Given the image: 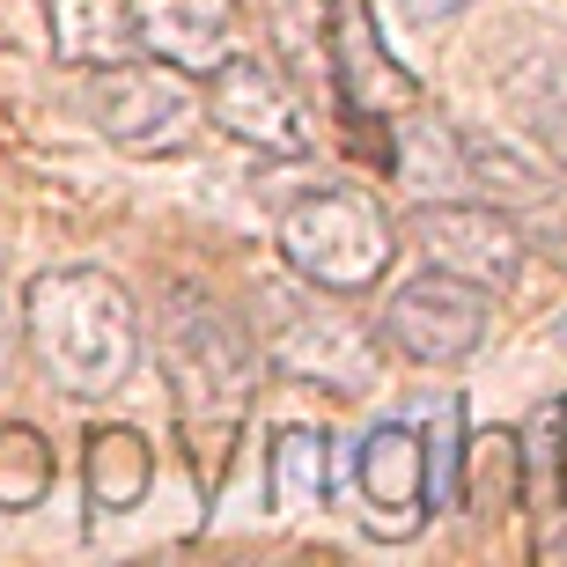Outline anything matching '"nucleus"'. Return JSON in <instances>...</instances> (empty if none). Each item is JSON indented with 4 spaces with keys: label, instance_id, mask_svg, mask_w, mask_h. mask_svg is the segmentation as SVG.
I'll list each match as a JSON object with an SVG mask.
<instances>
[{
    "label": "nucleus",
    "instance_id": "6e6552de",
    "mask_svg": "<svg viewBox=\"0 0 567 567\" xmlns=\"http://www.w3.org/2000/svg\"><path fill=\"white\" fill-rule=\"evenodd\" d=\"M413 229H421L427 266L464 274V280H480V288H508V280L524 274V258H530L524 221H508V207H494V199H464V192L427 199Z\"/></svg>",
    "mask_w": 567,
    "mask_h": 567
},
{
    "label": "nucleus",
    "instance_id": "dca6fc26",
    "mask_svg": "<svg viewBox=\"0 0 567 567\" xmlns=\"http://www.w3.org/2000/svg\"><path fill=\"white\" fill-rule=\"evenodd\" d=\"M457 508H472V516H502V508H524V450H516V435H508V427L464 435Z\"/></svg>",
    "mask_w": 567,
    "mask_h": 567
},
{
    "label": "nucleus",
    "instance_id": "5701e85b",
    "mask_svg": "<svg viewBox=\"0 0 567 567\" xmlns=\"http://www.w3.org/2000/svg\"><path fill=\"white\" fill-rule=\"evenodd\" d=\"M560 111H567V96H560ZM560 141H567V118H560Z\"/></svg>",
    "mask_w": 567,
    "mask_h": 567
},
{
    "label": "nucleus",
    "instance_id": "aec40b11",
    "mask_svg": "<svg viewBox=\"0 0 567 567\" xmlns=\"http://www.w3.org/2000/svg\"><path fill=\"white\" fill-rule=\"evenodd\" d=\"M399 8H405L413 22H442V16H464L472 0H399Z\"/></svg>",
    "mask_w": 567,
    "mask_h": 567
},
{
    "label": "nucleus",
    "instance_id": "20e7f679",
    "mask_svg": "<svg viewBox=\"0 0 567 567\" xmlns=\"http://www.w3.org/2000/svg\"><path fill=\"white\" fill-rule=\"evenodd\" d=\"M288 274H302L310 288H332V295H361L377 288L399 258V221L354 185H324V192H302L274 229Z\"/></svg>",
    "mask_w": 567,
    "mask_h": 567
},
{
    "label": "nucleus",
    "instance_id": "7ed1b4c3",
    "mask_svg": "<svg viewBox=\"0 0 567 567\" xmlns=\"http://www.w3.org/2000/svg\"><path fill=\"white\" fill-rule=\"evenodd\" d=\"M251 339H258V361H274L295 383H317V391H339V399L377 391V339H369V324L347 317L332 302V288H310L302 274L274 280L258 295Z\"/></svg>",
    "mask_w": 567,
    "mask_h": 567
},
{
    "label": "nucleus",
    "instance_id": "ddd939ff",
    "mask_svg": "<svg viewBox=\"0 0 567 567\" xmlns=\"http://www.w3.org/2000/svg\"><path fill=\"white\" fill-rule=\"evenodd\" d=\"M44 38L60 66H89V74L141 52L133 0H44Z\"/></svg>",
    "mask_w": 567,
    "mask_h": 567
},
{
    "label": "nucleus",
    "instance_id": "4468645a",
    "mask_svg": "<svg viewBox=\"0 0 567 567\" xmlns=\"http://www.w3.org/2000/svg\"><path fill=\"white\" fill-rule=\"evenodd\" d=\"M147 480H155V450H147L141 427H96L82 450V494L104 516H118V508H133L147 494Z\"/></svg>",
    "mask_w": 567,
    "mask_h": 567
},
{
    "label": "nucleus",
    "instance_id": "f3484780",
    "mask_svg": "<svg viewBox=\"0 0 567 567\" xmlns=\"http://www.w3.org/2000/svg\"><path fill=\"white\" fill-rule=\"evenodd\" d=\"M52 494V442L38 427H0V508H38Z\"/></svg>",
    "mask_w": 567,
    "mask_h": 567
},
{
    "label": "nucleus",
    "instance_id": "412c9836",
    "mask_svg": "<svg viewBox=\"0 0 567 567\" xmlns=\"http://www.w3.org/2000/svg\"><path fill=\"white\" fill-rule=\"evenodd\" d=\"M16 361V302H8V280H0V377Z\"/></svg>",
    "mask_w": 567,
    "mask_h": 567
},
{
    "label": "nucleus",
    "instance_id": "9b49d317",
    "mask_svg": "<svg viewBox=\"0 0 567 567\" xmlns=\"http://www.w3.org/2000/svg\"><path fill=\"white\" fill-rule=\"evenodd\" d=\"M133 30H141L147 60L207 74V66H221L236 52L244 0H133Z\"/></svg>",
    "mask_w": 567,
    "mask_h": 567
},
{
    "label": "nucleus",
    "instance_id": "2eb2a0df",
    "mask_svg": "<svg viewBox=\"0 0 567 567\" xmlns=\"http://www.w3.org/2000/svg\"><path fill=\"white\" fill-rule=\"evenodd\" d=\"M339 464L324 427H280L274 435V516H310L332 502Z\"/></svg>",
    "mask_w": 567,
    "mask_h": 567
},
{
    "label": "nucleus",
    "instance_id": "1a4fd4ad",
    "mask_svg": "<svg viewBox=\"0 0 567 567\" xmlns=\"http://www.w3.org/2000/svg\"><path fill=\"white\" fill-rule=\"evenodd\" d=\"M324 74H332V89L347 96V111H354V118H377V126H391L399 111L421 104V82L391 60L369 0H332V22H324Z\"/></svg>",
    "mask_w": 567,
    "mask_h": 567
},
{
    "label": "nucleus",
    "instance_id": "f257e3e1",
    "mask_svg": "<svg viewBox=\"0 0 567 567\" xmlns=\"http://www.w3.org/2000/svg\"><path fill=\"white\" fill-rule=\"evenodd\" d=\"M22 339L74 405H104L141 361V302L104 266H52L22 288Z\"/></svg>",
    "mask_w": 567,
    "mask_h": 567
},
{
    "label": "nucleus",
    "instance_id": "423d86ee",
    "mask_svg": "<svg viewBox=\"0 0 567 567\" xmlns=\"http://www.w3.org/2000/svg\"><path fill=\"white\" fill-rule=\"evenodd\" d=\"M486 324H494V288L464 274H413L391 302H383V339L399 347L405 361H421V369H457L486 347Z\"/></svg>",
    "mask_w": 567,
    "mask_h": 567
},
{
    "label": "nucleus",
    "instance_id": "4be33fe9",
    "mask_svg": "<svg viewBox=\"0 0 567 567\" xmlns=\"http://www.w3.org/2000/svg\"><path fill=\"white\" fill-rule=\"evenodd\" d=\"M553 347H567V310H560V317H553Z\"/></svg>",
    "mask_w": 567,
    "mask_h": 567
},
{
    "label": "nucleus",
    "instance_id": "0eeeda50",
    "mask_svg": "<svg viewBox=\"0 0 567 567\" xmlns=\"http://www.w3.org/2000/svg\"><path fill=\"white\" fill-rule=\"evenodd\" d=\"M199 104H207V126H221L229 141L258 147V155H302L310 147V111L280 74V60H266V52H229L221 66H207Z\"/></svg>",
    "mask_w": 567,
    "mask_h": 567
},
{
    "label": "nucleus",
    "instance_id": "6ab92c4d",
    "mask_svg": "<svg viewBox=\"0 0 567 567\" xmlns=\"http://www.w3.org/2000/svg\"><path fill=\"white\" fill-rule=\"evenodd\" d=\"M530 214H546V221H538V229H524L530 244H538V251H553L567 266V192H553L546 207H530Z\"/></svg>",
    "mask_w": 567,
    "mask_h": 567
},
{
    "label": "nucleus",
    "instance_id": "a211bd4d",
    "mask_svg": "<svg viewBox=\"0 0 567 567\" xmlns=\"http://www.w3.org/2000/svg\"><path fill=\"white\" fill-rule=\"evenodd\" d=\"M421 450H427V502L457 508V472H464V405H457V391L435 399V413H427V427H421Z\"/></svg>",
    "mask_w": 567,
    "mask_h": 567
},
{
    "label": "nucleus",
    "instance_id": "f03ea898",
    "mask_svg": "<svg viewBox=\"0 0 567 567\" xmlns=\"http://www.w3.org/2000/svg\"><path fill=\"white\" fill-rule=\"evenodd\" d=\"M155 347H163V377L177 391L192 435V464L207 457V480L221 472V450L251 413V383H258V339L251 324H236L214 295L199 288H163L155 310Z\"/></svg>",
    "mask_w": 567,
    "mask_h": 567
},
{
    "label": "nucleus",
    "instance_id": "9d476101",
    "mask_svg": "<svg viewBox=\"0 0 567 567\" xmlns=\"http://www.w3.org/2000/svg\"><path fill=\"white\" fill-rule=\"evenodd\" d=\"M354 480H361V524L377 538H413L427 524V450H421L413 421L369 427L361 457H354Z\"/></svg>",
    "mask_w": 567,
    "mask_h": 567
},
{
    "label": "nucleus",
    "instance_id": "39448f33",
    "mask_svg": "<svg viewBox=\"0 0 567 567\" xmlns=\"http://www.w3.org/2000/svg\"><path fill=\"white\" fill-rule=\"evenodd\" d=\"M89 118H96V133H104L118 155L169 163V155H185V147L199 141V118H207V104H199V89H192L185 66L133 52V60H118V66H96Z\"/></svg>",
    "mask_w": 567,
    "mask_h": 567
},
{
    "label": "nucleus",
    "instance_id": "f8f14e48",
    "mask_svg": "<svg viewBox=\"0 0 567 567\" xmlns=\"http://www.w3.org/2000/svg\"><path fill=\"white\" fill-rule=\"evenodd\" d=\"M457 163H464V192H480V199H494V207H508V214H530L560 192L546 155H530V147H516V141H494V133H480V126H457Z\"/></svg>",
    "mask_w": 567,
    "mask_h": 567
}]
</instances>
